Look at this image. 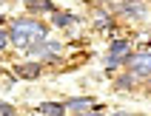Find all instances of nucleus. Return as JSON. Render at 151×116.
<instances>
[{"instance_id": "nucleus-2", "label": "nucleus", "mask_w": 151, "mask_h": 116, "mask_svg": "<svg viewBox=\"0 0 151 116\" xmlns=\"http://www.w3.org/2000/svg\"><path fill=\"white\" fill-rule=\"evenodd\" d=\"M128 54H131V42L128 40H111L109 54H106V71H117L120 65H126Z\"/></svg>"}, {"instance_id": "nucleus-10", "label": "nucleus", "mask_w": 151, "mask_h": 116, "mask_svg": "<svg viewBox=\"0 0 151 116\" xmlns=\"http://www.w3.org/2000/svg\"><path fill=\"white\" fill-rule=\"evenodd\" d=\"M134 79L137 76L126 68V74H120L117 79H114V88H117V91H131V88H134Z\"/></svg>"}, {"instance_id": "nucleus-15", "label": "nucleus", "mask_w": 151, "mask_h": 116, "mask_svg": "<svg viewBox=\"0 0 151 116\" xmlns=\"http://www.w3.org/2000/svg\"><path fill=\"white\" fill-rule=\"evenodd\" d=\"M0 3H3V0H0Z\"/></svg>"}, {"instance_id": "nucleus-13", "label": "nucleus", "mask_w": 151, "mask_h": 116, "mask_svg": "<svg viewBox=\"0 0 151 116\" xmlns=\"http://www.w3.org/2000/svg\"><path fill=\"white\" fill-rule=\"evenodd\" d=\"M14 113V105H9V102H0V116H12Z\"/></svg>"}, {"instance_id": "nucleus-3", "label": "nucleus", "mask_w": 151, "mask_h": 116, "mask_svg": "<svg viewBox=\"0 0 151 116\" xmlns=\"http://www.w3.org/2000/svg\"><path fill=\"white\" fill-rule=\"evenodd\" d=\"M126 68L131 71V74L137 76V79H151V51H131L126 59Z\"/></svg>"}, {"instance_id": "nucleus-1", "label": "nucleus", "mask_w": 151, "mask_h": 116, "mask_svg": "<svg viewBox=\"0 0 151 116\" xmlns=\"http://www.w3.org/2000/svg\"><path fill=\"white\" fill-rule=\"evenodd\" d=\"M9 37H12V45L14 48H29L32 42L46 40V25L34 17H20L9 25Z\"/></svg>"}, {"instance_id": "nucleus-11", "label": "nucleus", "mask_w": 151, "mask_h": 116, "mask_svg": "<svg viewBox=\"0 0 151 116\" xmlns=\"http://www.w3.org/2000/svg\"><path fill=\"white\" fill-rule=\"evenodd\" d=\"M114 20H111L109 11H94V28H111Z\"/></svg>"}, {"instance_id": "nucleus-7", "label": "nucleus", "mask_w": 151, "mask_h": 116, "mask_svg": "<svg viewBox=\"0 0 151 116\" xmlns=\"http://www.w3.org/2000/svg\"><path fill=\"white\" fill-rule=\"evenodd\" d=\"M26 6L32 14H51V11H57L51 0H26Z\"/></svg>"}, {"instance_id": "nucleus-14", "label": "nucleus", "mask_w": 151, "mask_h": 116, "mask_svg": "<svg viewBox=\"0 0 151 116\" xmlns=\"http://www.w3.org/2000/svg\"><path fill=\"white\" fill-rule=\"evenodd\" d=\"M3 20H6V17H3V14H0V25H3Z\"/></svg>"}, {"instance_id": "nucleus-12", "label": "nucleus", "mask_w": 151, "mask_h": 116, "mask_svg": "<svg viewBox=\"0 0 151 116\" xmlns=\"http://www.w3.org/2000/svg\"><path fill=\"white\" fill-rule=\"evenodd\" d=\"M9 45H12V37H9V28H3V25H0V51H6Z\"/></svg>"}, {"instance_id": "nucleus-5", "label": "nucleus", "mask_w": 151, "mask_h": 116, "mask_svg": "<svg viewBox=\"0 0 151 116\" xmlns=\"http://www.w3.org/2000/svg\"><path fill=\"white\" fill-rule=\"evenodd\" d=\"M94 102L88 96H74V99H66V113H88Z\"/></svg>"}, {"instance_id": "nucleus-8", "label": "nucleus", "mask_w": 151, "mask_h": 116, "mask_svg": "<svg viewBox=\"0 0 151 116\" xmlns=\"http://www.w3.org/2000/svg\"><path fill=\"white\" fill-rule=\"evenodd\" d=\"M80 17H74V14H68V11H51V25L54 28H68L71 23H77Z\"/></svg>"}, {"instance_id": "nucleus-9", "label": "nucleus", "mask_w": 151, "mask_h": 116, "mask_svg": "<svg viewBox=\"0 0 151 116\" xmlns=\"http://www.w3.org/2000/svg\"><path fill=\"white\" fill-rule=\"evenodd\" d=\"M120 11L126 17H143L145 14V3H140V0H126V3L120 6Z\"/></svg>"}, {"instance_id": "nucleus-4", "label": "nucleus", "mask_w": 151, "mask_h": 116, "mask_svg": "<svg viewBox=\"0 0 151 116\" xmlns=\"http://www.w3.org/2000/svg\"><path fill=\"white\" fill-rule=\"evenodd\" d=\"M12 71H14V76H20V79H37V76L43 74L40 62H20V65H14Z\"/></svg>"}, {"instance_id": "nucleus-6", "label": "nucleus", "mask_w": 151, "mask_h": 116, "mask_svg": "<svg viewBox=\"0 0 151 116\" xmlns=\"http://www.w3.org/2000/svg\"><path fill=\"white\" fill-rule=\"evenodd\" d=\"M37 113L40 116H63L66 113V102H40Z\"/></svg>"}]
</instances>
